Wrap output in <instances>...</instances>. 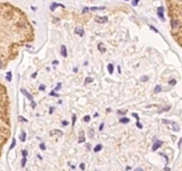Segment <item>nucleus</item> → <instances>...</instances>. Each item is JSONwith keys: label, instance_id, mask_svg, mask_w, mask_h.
<instances>
[{"label": "nucleus", "instance_id": "2eb2a0df", "mask_svg": "<svg viewBox=\"0 0 182 171\" xmlns=\"http://www.w3.org/2000/svg\"><path fill=\"white\" fill-rule=\"evenodd\" d=\"M26 162H27V158L26 157H23L22 160H21V167H24L26 164Z\"/></svg>", "mask_w": 182, "mask_h": 171}, {"label": "nucleus", "instance_id": "c756f323", "mask_svg": "<svg viewBox=\"0 0 182 171\" xmlns=\"http://www.w3.org/2000/svg\"><path fill=\"white\" fill-rule=\"evenodd\" d=\"M44 88H45V86H44V85H41L40 87H39V90H41V91L44 90Z\"/></svg>", "mask_w": 182, "mask_h": 171}, {"label": "nucleus", "instance_id": "6ab92c4d", "mask_svg": "<svg viewBox=\"0 0 182 171\" xmlns=\"http://www.w3.org/2000/svg\"><path fill=\"white\" fill-rule=\"evenodd\" d=\"M89 135H90V136L92 137H93V135H94V130L92 128H91L90 130H89Z\"/></svg>", "mask_w": 182, "mask_h": 171}, {"label": "nucleus", "instance_id": "37998d69", "mask_svg": "<svg viewBox=\"0 0 182 171\" xmlns=\"http://www.w3.org/2000/svg\"><path fill=\"white\" fill-rule=\"evenodd\" d=\"M74 71H75V72H77V68H74Z\"/></svg>", "mask_w": 182, "mask_h": 171}, {"label": "nucleus", "instance_id": "2f4dec72", "mask_svg": "<svg viewBox=\"0 0 182 171\" xmlns=\"http://www.w3.org/2000/svg\"><path fill=\"white\" fill-rule=\"evenodd\" d=\"M136 125H137V127H138L139 128H142V125H141V124L140 123V121H137Z\"/></svg>", "mask_w": 182, "mask_h": 171}, {"label": "nucleus", "instance_id": "7c9ffc66", "mask_svg": "<svg viewBox=\"0 0 182 171\" xmlns=\"http://www.w3.org/2000/svg\"><path fill=\"white\" fill-rule=\"evenodd\" d=\"M76 119H77V117H76V115H74V116H73V121H72V126H74V125H75V121H76Z\"/></svg>", "mask_w": 182, "mask_h": 171}, {"label": "nucleus", "instance_id": "c9c22d12", "mask_svg": "<svg viewBox=\"0 0 182 171\" xmlns=\"http://www.w3.org/2000/svg\"><path fill=\"white\" fill-rule=\"evenodd\" d=\"M103 127H104V123H101V124H100V128H99V129H100V130L101 131L102 129H103Z\"/></svg>", "mask_w": 182, "mask_h": 171}, {"label": "nucleus", "instance_id": "f03ea898", "mask_svg": "<svg viewBox=\"0 0 182 171\" xmlns=\"http://www.w3.org/2000/svg\"><path fill=\"white\" fill-rule=\"evenodd\" d=\"M21 93H22L24 95H26V97H27L28 99H29V101H33V96L31 95L30 94H29V92H28L27 90H25V89H23V88H21Z\"/></svg>", "mask_w": 182, "mask_h": 171}, {"label": "nucleus", "instance_id": "9b49d317", "mask_svg": "<svg viewBox=\"0 0 182 171\" xmlns=\"http://www.w3.org/2000/svg\"><path fill=\"white\" fill-rule=\"evenodd\" d=\"M21 142H25L26 141V133L25 132H22V134H21Z\"/></svg>", "mask_w": 182, "mask_h": 171}, {"label": "nucleus", "instance_id": "5701e85b", "mask_svg": "<svg viewBox=\"0 0 182 171\" xmlns=\"http://www.w3.org/2000/svg\"><path fill=\"white\" fill-rule=\"evenodd\" d=\"M125 113H126V111H120V110L117 111V114H120V115H124Z\"/></svg>", "mask_w": 182, "mask_h": 171}, {"label": "nucleus", "instance_id": "6e6552de", "mask_svg": "<svg viewBox=\"0 0 182 171\" xmlns=\"http://www.w3.org/2000/svg\"><path fill=\"white\" fill-rule=\"evenodd\" d=\"M103 46V45L100 43V44H99V46H98V48H99V50L100 51L101 53H104V52H106V48L105 47H102Z\"/></svg>", "mask_w": 182, "mask_h": 171}, {"label": "nucleus", "instance_id": "4be33fe9", "mask_svg": "<svg viewBox=\"0 0 182 171\" xmlns=\"http://www.w3.org/2000/svg\"><path fill=\"white\" fill-rule=\"evenodd\" d=\"M39 147L41 148V150H43V151L45 150V144H44V143H41L40 145H39Z\"/></svg>", "mask_w": 182, "mask_h": 171}, {"label": "nucleus", "instance_id": "bb28decb", "mask_svg": "<svg viewBox=\"0 0 182 171\" xmlns=\"http://www.w3.org/2000/svg\"><path fill=\"white\" fill-rule=\"evenodd\" d=\"M171 109V107L170 106H168V107H166V108H164V109H163V110H161V111H159V112H166V111H169V110Z\"/></svg>", "mask_w": 182, "mask_h": 171}, {"label": "nucleus", "instance_id": "cd10ccee", "mask_svg": "<svg viewBox=\"0 0 182 171\" xmlns=\"http://www.w3.org/2000/svg\"><path fill=\"white\" fill-rule=\"evenodd\" d=\"M169 84L170 85H175L176 84V80H175V79H171V80L169 81Z\"/></svg>", "mask_w": 182, "mask_h": 171}, {"label": "nucleus", "instance_id": "39448f33", "mask_svg": "<svg viewBox=\"0 0 182 171\" xmlns=\"http://www.w3.org/2000/svg\"><path fill=\"white\" fill-rule=\"evenodd\" d=\"M84 141H85V137H84V131H81L80 132V136H79V140H78V143H84Z\"/></svg>", "mask_w": 182, "mask_h": 171}, {"label": "nucleus", "instance_id": "f257e3e1", "mask_svg": "<svg viewBox=\"0 0 182 171\" xmlns=\"http://www.w3.org/2000/svg\"><path fill=\"white\" fill-rule=\"evenodd\" d=\"M171 19V30L179 32L181 26V0H165Z\"/></svg>", "mask_w": 182, "mask_h": 171}, {"label": "nucleus", "instance_id": "4468645a", "mask_svg": "<svg viewBox=\"0 0 182 171\" xmlns=\"http://www.w3.org/2000/svg\"><path fill=\"white\" fill-rule=\"evenodd\" d=\"M161 90H162L161 86L157 85L156 87H155V93H159V92H161Z\"/></svg>", "mask_w": 182, "mask_h": 171}, {"label": "nucleus", "instance_id": "4c0bfd02", "mask_svg": "<svg viewBox=\"0 0 182 171\" xmlns=\"http://www.w3.org/2000/svg\"><path fill=\"white\" fill-rule=\"evenodd\" d=\"M52 112H53V107H51V109H50V114H52Z\"/></svg>", "mask_w": 182, "mask_h": 171}, {"label": "nucleus", "instance_id": "0eeeda50", "mask_svg": "<svg viewBox=\"0 0 182 171\" xmlns=\"http://www.w3.org/2000/svg\"><path fill=\"white\" fill-rule=\"evenodd\" d=\"M107 70H108L109 73H110V74H112V73H113V71H114V66H113V64L109 63L108 65H107Z\"/></svg>", "mask_w": 182, "mask_h": 171}, {"label": "nucleus", "instance_id": "7ed1b4c3", "mask_svg": "<svg viewBox=\"0 0 182 171\" xmlns=\"http://www.w3.org/2000/svg\"><path fill=\"white\" fill-rule=\"evenodd\" d=\"M162 144H163V142H162V141H156L155 143H154V145H153V147H152V150L156 151L159 147H161Z\"/></svg>", "mask_w": 182, "mask_h": 171}, {"label": "nucleus", "instance_id": "473e14b6", "mask_svg": "<svg viewBox=\"0 0 182 171\" xmlns=\"http://www.w3.org/2000/svg\"><path fill=\"white\" fill-rule=\"evenodd\" d=\"M132 115L133 116V117H135V118H136V119H137V120H138V121H140V118H139V116L137 115L136 113H132Z\"/></svg>", "mask_w": 182, "mask_h": 171}, {"label": "nucleus", "instance_id": "dca6fc26", "mask_svg": "<svg viewBox=\"0 0 182 171\" xmlns=\"http://www.w3.org/2000/svg\"><path fill=\"white\" fill-rule=\"evenodd\" d=\"M6 79H7L8 81H11L12 80V73L10 72H7V76H6Z\"/></svg>", "mask_w": 182, "mask_h": 171}, {"label": "nucleus", "instance_id": "58836bf2", "mask_svg": "<svg viewBox=\"0 0 182 171\" xmlns=\"http://www.w3.org/2000/svg\"><path fill=\"white\" fill-rule=\"evenodd\" d=\"M58 63H59L58 61H53V62H52V64H58Z\"/></svg>", "mask_w": 182, "mask_h": 171}, {"label": "nucleus", "instance_id": "1a4fd4ad", "mask_svg": "<svg viewBox=\"0 0 182 171\" xmlns=\"http://www.w3.org/2000/svg\"><path fill=\"white\" fill-rule=\"evenodd\" d=\"M101 149H102V145H101V144H98L97 146H95V148H94V152H100Z\"/></svg>", "mask_w": 182, "mask_h": 171}, {"label": "nucleus", "instance_id": "a211bd4d", "mask_svg": "<svg viewBox=\"0 0 182 171\" xmlns=\"http://www.w3.org/2000/svg\"><path fill=\"white\" fill-rule=\"evenodd\" d=\"M90 119L91 117L89 115H86L84 117V121H85V122H88V121H90Z\"/></svg>", "mask_w": 182, "mask_h": 171}, {"label": "nucleus", "instance_id": "79ce46f5", "mask_svg": "<svg viewBox=\"0 0 182 171\" xmlns=\"http://www.w3.org/2000/svg\"><path fill=\"white\" fill-rule=\"evenodd\" d=\"M171 170V169L169 168V167H166V168H165V171H170Z\"/></svg>", "mask_w": 182, "mask_h": 171}, {"label": "nucleus", "instance_id": "412c9836", "mask_svg": "<svg viewBox=\"0 0 182 171\" xmlns=\"http://www.w3.org/2000/svg\"><path fill=\"white\" fill-rule=\"evenodd\" d=\"M148 79V76H142L141 79H140V80L143 81V82H145V81H147Z\"/></svg>", "mask_w": 182, "mask_h": 171}, {"label": "nucleus", "instance_id": "c85d7f7f", "mask_svg": "<svg viewBox=\"0 0 182 171\" xmlns=\"http://www.w3.org/2000/svg\"><path fill=\"white\" fill-rule=\"evenodd\" d=\"M80 168L83 169V170H84V169H85V165H84V163H81L80 164Z\"/></svg>", "mask_w": 182, "mask_h": 171}, {"label": "nucleus", "instance_id": "9d476101", "mask_svg": "<svg viewBox=\"0 0 182 171\" xmlns=\"http://www.w3.org/2000/svg\"><path fill=\"white\" fill-rule=\"evenodd\" d=\"M76 33L79 34L80 36H84V30H83V29H81L80 28H77V29H76Z\"/></svg>", "mask_w": 182, "mask_h": 171}, {"label": "nucleus", "instance_id": "b1692460", "mask_svg": "<svg viewBox=\"0 0 182 171\" xmlns=\"http://www.w3.org/2000/svg\"><path fill=\"white\" fill-rule=\"evenodd\" d=\"M50 95L55 96V97H59V94H56V93H54V91H52V92L50 93Z\"/></svg>", "mask_w": 182, "mask_h": 171}, {"label": "nucleus", "instance_id": "a878e982", "mask_svg": "<svg viewBox=\"0 0 182 171\" xmlns=\"http://www.w3.org/2000/svg\"><path fill=\"white\" fill-rule=\"evenodd\" d=\"M21 153H22V156L23 157H27L28 155V152L26 150H23L22 152H21Z\"/></svg>", "mask_w": 182, "mask_h": 171}, {"label": "nucleus", "instance_id": "ddd939ff", "mask_svg": "<svg viewBox=\"0 0 182 171\" xmlns=\"http://www.w3.org/2000/svg\"><path fill=\"white\" fill-rule=\"evenodd\" d=\"M129 121H130V119H129L128 118H123V119H120L121 123H128Z\"/></svg>", "mask_w": 182, "mask_h": 171}, {"label": "nucleus", "instance_id": "f3484780", "mask_svg": "<svg viewBox=\"0 0 182 171\" xmlns=\"http://www.w3.org/2000/svg\"><path fill=\"white\" fill-rule=\"evenodd\" d=\"M15 144H16V140H15V138H14L13 139V144H11V146H10V149H13L14 147V146H15Z\"/></svg>", "mask_w": 182, "mask_h": 171}, {"label": "nucleus", "instance_id": "aec40b11", "mask_svg": "<svg viewBox=\"0 0 182 171\" xmlns=\"http://www.w3.org/2000/svg\"><path fill=\"white\" fill-rule=\"evenodd\" d=\"M18 119H19L20 121H21V122H27V121H28L27 119H24V118H23L22 116H20V117L18 118Z\"/></svg>", "mask_w": 182, "mask_h": 171}, {"label": "nucleus", "instance_id": "a19ab883", "mask_svg": "<svg viewBox=\"0 0 182 171\" xmlns=\"http://www.w3.org/2000/svg\"><path fill=\"white\" fill-rule=\"evenodd\" d=\"M36 74H37V73H35V74H34V75H32V78H33V79H34V78H36Z\"/></svg>", "mask_w": 182, "mask_h": 171}, {"label": "nucleus", "instance_id": "f8f14e48", "mask_svg": "<svg viewBox=\"0 0 182 171\" xmlns=\"http://www.w3.org/2000/svg\"><path fill=\"white\" fill-rule=\"evenodd\" d=\"M92 81H93V79L92 78H86V79H85V82H84V85H87L89 84V83H92Z\"/></svg>", "mask_w": 182, "mask_h": 171}, {"label": "nucleus", "instance_id": "ea45409f", "mask_svg": "<svg viewBox=\"0 0 182 171\" xmlns=\"http://www.w3.org/2000/svg\"><path fill=\"white\" fill-rule=\"evenodd\" d=\"M117 70H118V72L121 73V68H120V66H117Z\"/></svg>", "mask_w": 182, "mask_h": 171}, {"label": "nucleus", "instance_id": "20e7f679", "mask_svg": "<svg viewBox=\"0 0 182 171\" xmlns=\"http://www.w3.org/2000/svg\"><path fill=\"white\" fill-rule=\"evenodd\" d=\"M60 54L63 57H67L68 54H67V48H66L65 46H62V48H60Z\"/></svg>", "mask_w": 182, "mask_h": 171}, {"label": "nucleus", "instance_id": "72a5a7b5", "mask_svg": "<svg viewBox=\"0 0 182 171\" xmlns=\"http://www.w3.org/2000/svg\"><path fill=\"white\" fill-rule=\"evenodd\" d=\"M31 105H32L33 108H35V107H36V104L34 102V101H31Z\"/></svg>", "mask_w": 182, "mask_h": 171}, {"label": "nucleus", "instance_id": "393cba45", "mask_svg": "<svg viewBox=\"0 0 182 171\" xmlns=\"http://www.w3.org/2000/svg\"><path fill=\"white\" fill-rule=\"evenodd\" d=\"M60 87H62V84L60 83H58V85H57V87L54 88V91H58L59 88H60Z\"/></svg>", "mask_w": 182, "mask_h": 171}, {"label": "nucleus", "instance_id": "c03bdc74", "mask_svg": "<svg viewBox=\"0 0 182 171\" xmlns=\"http://www.w3.org/2000/svg\"><path fill=\"white\" fill-rule=\"evenodd\" d=\"M2 67V62H1V61H0V68Z\"/></svg>", "mask_w": 182, "mask_h": 171}, {"label": "nucleus", "instance_id": "423d86ee", "mask_svg": "<svg viewBox=\"0 0 182 171\" xmlns=\"http://www.w3.org/2000/svg\"><path fill=\"white\" fill-rule=\"evenodd\" d=\"M51 135H53V134H58L59 135H63V133L60 130H58V129H55V130H52L50 132Z\"/></svg>", "mask_w": 182, "mask_h": 171}, {"label": "nucleus", "instance_id": "f704fd0d", "mask_svg": "<svg viewBox=\"0 0 182 171\" xmlns=\"http://www.w3.org/2000/svg\"><path fill=\"white\" fill-rule=\"evenodd\" d=\"M68 124H69V122H68V121H66V120L62 121V125H63V126H67Z\"/></svg>", "mask_w": 182, "mask_h": 171}, {"label": "nucleus", "instance_id": "e433bc0d", "mask_svg": "<svg viewBox=\"0 0 182 171\" xmlns=\"http://www.w3.org/2000/svg\"><path fill=\"white\" fill-rule=\"evenodd\" d=\"M135 171H144V170L142 168H140V167H138V168L135 169Z\"/></svg>", "mask_w": 182, "mask_h": 171}]
</instances>
